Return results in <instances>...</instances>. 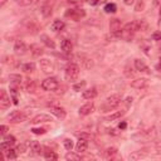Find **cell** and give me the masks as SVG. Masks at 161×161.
<instances>
[{"label":"cell","instance_id":"obj_6","mask_svg":"<svg viewBox=\"0 0 161 161\" xmlns=\"http://www.w3.org/2000/svg\"><path fill=\"white\" fill-rule=\"evenodd\" d=\"M9 106H10L9 94L7 93V91H5V89H1V92H0V108L7 110Z\"/></svg>","mask_w":161,"mask_h":161},{"label":"cell","instance_id":"obj_17","mask_svg":"<svg viewBox=\"0 0 161 161\" xmlns=\"http://www.w3.org/2000/svg\"><path fill=\"white\" fill-rule=\"evenodd\" d=\"M64 26H66V24H64V21L62 20H54L53 23L50 24V29L53 31H61L64 29Z\"/></svg>","mask_w":161,"mask_h":161},{"label":"cell","instance_id":"obj_21","mask_svg":"<svg viewBox=\"0 0 161 161\" xmlns=\"http://www.w3.org/2000/svg\"><path fill=\"white\" fill-rule=\"evenodd\" d=\"M123 115H125V111H117V112H115V113H112L110 116H106L103 120L105 121H115L117 119H120V117L123 116Z\"/></svg>","mask_w":161,"mask_h":161},{"label":"cell","instance_id":"obj_38","mask_svg":"<svg viewBox=\"0 0 161 161\" xmlns=\"http://www.w3.org/2000/svg\"><path fill=\"white\" fill-rule=\"evenodd\" d=\"M8 131V126H5V125H1L0 126V132H1V135H5Z\"/></svg>","mask_w":161,"mask_h":161},{"label":"cell","instance_id":"obj_1","mask_svg":"<svg viewBox=\"0 0 161 161\" xmlns=\"http://www.w3.org/2000/svg\"><path fill=\"white\" fill-rule=\"evenodd\" d=\"M121 103V96L120 94H112L110 97H107L105 102L100 106L101 112H110L112 110H115L116 107H119Z\"/></svg>","mask_w":161,"mask_h":161},{"label":"cell","instance_id":"obj_33","mask_svg":"<svg viewBox=\"0 0 161 161\" xmlns=\"http://www.w3.org/2000/svg\"><path fill=\"white\" fill-rule=\"evenodd\" d=\"M84 86H86V82H84V80H82V82H79V83L73 84V89H74V91H77V92H78V91L82 89V88L84 87Z\"/></svg>","mask_w":161,"mask_h":161},{"label":"cell","instance_id":"obj_28","mask_svg":"<svg viewBox=\"0 0 161 161\" xmlns=\"http://www.w3.org/2000/svg\"><path fill=\"white\" fill-rule=\"evenodd\" d=\"M10 146H12V145H10L8 141H3L1 142V145H0V149H1V151L3 152H7V151H9V150H10Z\"/></svg>","mask_w":161,"mask_h":161},{"label":"cell","instance_id":"obj_45","mask_svg":"<svg viewBox=\"0 0 161 161\" xmlns=\"http://www.w3.org/2000/svg\"><path fill=\"white\" fill-rule=\"evenodd\" d=\"M5 3H7V0H0V7H3Z\"/></svg>","mask_w":161,"mask_h":161},{"label":"cell","instance_id":"obj_12","mask_svg":"<svg viewBox=\"0 0 161 161\" xmlns=\"http://www.w3.org/2000/svg\"><path fill=\"white\" fill-rule=\"evenodd\" d=\"M87 149H88V141L86 140V138L79 137V140L77 141V145H76V151L78 154L86 152V151H87Z\"/></svg>","mask_w":161,"mask_h":161},{"label":"cell","instance_id":"obj_20","mask_svg":"<svg viewBox=\"0 0 161 161\" xmlns=\"http://www.w3.org/2000/svg\"><path fill=\"white\" fill-rule=\"evenodd\" d=\"M61 48H62V50L64 53H69L72 50V48H73V44H72V42L69 40V39H64L62 42V44H61Z\"/></svg>","mask_w":161,"mask_h":161},{"label":"cell","instance_id":"obj_26","mask_svg":"<svg viewBox=\"0 0 161 161\" xmlns=\"http://www.w3.org/2000/svg\"><path fill=\"white\" fill-rule=\"evenodd\" d=\"M17 157H18V152H17V150L10 149L9 151H7V159H8V160H15Z\"/></svg>","mask_w":161,"mask_h":161},{"label":"cell","instance_id":"obj_8","mask_svg":"<svg viewBox=\"0 0 161 161\" xmlns=\"http://www.w3.org/2000/svg\"><path fill=\"white\" fill-rule=\"evenodd\" d=\"M94 110V105H93V102H88V103H86L83 106H80L79 107V110H78V113L80 116H87L89 113H92Z\"/></svg>","mask_w":161,"mask_h":161},{"label":"cell","instance_id":"obj_7","mask_svg":"<svg viewBox=\"0 0 161 161\" xmlns=\"http://www.w3.org/2000/svg\"><path fill=\"white\" fill-rule=\"evenodd\" d=\"M66 15L67 17H71L73 20L78 21V20H80V18L86 17V12L83 9H76V10H69V12L66 13Z\"/></svg>","mask_w":161,"mask_h":161},{"label":"cell","instance_id":"obj_29","mask_svg":"<svg viewBox=\"0 0 161 161\" xmlns=\"http://www.w3.org/2000/svg\"><path fill=\"white\" fill-rule=\"evenodd\" d=\"M34 68H35V64L34 63H26L23 66V71L25 72H31V71H34Z\"/></svg>","mask_w":161,"mask_h":161},{"label":"cell","instance_id":"obj_30","mask_svg":"<svg viewBox=\"0 0 161 161\" xmlns=\"http://www.w3.org/2000/svg\"><path fill=\"white\" fill-rule=\"evenodd\" d=\"M44 157L47 160H57V155L53 151H45L44 152Z\"/></svg>","mask_w":161,"mask_h":161},{"label":"cell","instance_id":"obj_37","mask_svg":"<svg viewBox=\"0 0 161 161\" xmlns=\"http://www.w3.org/2000/svg\"><path fill=\"white\" fill-rule=\"evenodd\" d=\"M25 145H20V146H18V149H17V152L18 154H23V152H25Z\"/></svg>","mask_w":161,"mask_h":161},{"label":"cell","instance_id":"obj_36","mask_svg":"<svg viewBox=\"0 0 161 161\" xmlns=\"http://www.w3.org/2000/svg\"><path fill=\"white\" fill-rule=\"evenodd\" d=\"M117 150L115 147H111V149H107V151H106V155L107 156H113V155L116 154Z\"/></svg>","mask_w":161,"mask_h":161},{"label":"cell","instance_id":"obj_11","mask_svg":"<svg viewBox=\"0 0 161 161\" xmlns=\"http://www.w3.org/2000/svg\"><path fill=\"white\" fill-rule=\"evenodd\" d=\"M8 119L12 122H21V121H24L25 115L23 113V112H20V111H13L12 113L8 116Z\"/></svg>","mask_w":161,"mask_h":161},{"label":"cell","instance_id":"obj_3","mask_svg":"<svg viewBox=\"0 0 161 161\" xmlns=\"http://www.w3.org/2000/svg\"><path fill=\"white\" fill-rule=\"evenodd\" d=\"M58 87H59V83H58V80L56 78H47L42 82V88L44 91H56Z\"/></svg>","mask_w":161,"mask_h":161},{"label":"cell","instance_id":"obj_42","mask_svg":"<svg viewBox=\"0 0 161 161\" xmlns=\"http://www.w3.org/2000/svg\"><path fill=\"white\" fill-rule=\"evenodd\" d=\"M123 3H125L126 5H132L133 3H135V0H123Z\"/></svg>","mask_w":161,"mask_h":161},{"label":"cell","instance_id":"obj_5","mask_svg":"<svg viewBox=\"0 0 161 161\" xmlns=\"http://www.w3.org/2000/svg\"><path fill=\"white\" fill-rule=\"evenodd\" d=\"M39 66L44 73H53L54 72V64H53L49 59H40Z\"/></svg>","mask_w":161,"mask_h":161},{"label":"cell","instance_id":"obj_41","mask_svg":"<svg viewBox=\"0 0 161 161\" xmlns=\"http://www.w3.org/2000/svg\"><path fill=\"white\" fill-rule=\"evenodd\" d=\"M126 127H127V123H126V122H121L120 125H119L120 130H126Z\"/></svg>","mask_w":161,"mask_h":161},{"label":"cell","instance_id":"obj_31","mask_svg":"<svg viewBox=\"0 0 161 161\" xmlns=\"http://www.w3.org/2000/svg\"><path fill=\"white\" fill-rule=\"evenodd\" d=\"M15 1H17V4L20 5V7H28V5L31 4L33 0H15Z\"/></svg>","mask_w":161,"mask_h":161},{"label":"cell","instance_id":"obj_10","mask_svg":"<svg viewBox=\"0 0 161 161\" xmlns=\"http://www.w3.org/2000/svg\"><path fill=\"white\" fill-rule=\"evenodd\" d=\"M147 86H149L147 78H137V79L131 82V87L136 88V89H142L145 87H147Z\"/></svg>","mask_w":161,"mask_h":161},{"label":"cell","instance_id":"obj_16","mask_svg":"<svg viewBox=\"0 0 161 161\" xmlns=\"http://www.w3.org/2000/svg\"><path fill=\"white\" fill-rule=\"evenodd\" d=\"M135 67H136L137 71H140V72H146V73H150L147 64L145 63L143 61H141V59H135Z\"/></svg>","mask_w":161,"mask_h":161},{"label":"cell","instance_id":"obj_22","mask_svg":"<svg viewBox=\"0 0 161 161\" xmlns=\"http://www.w3.org/2000/svg\"><path fill=\"white\" fill-rule=\"evenodd\" d=\"M9 80L13 84H20L21 82V76L20 74H9Z\"/></svg>","mask_w":161,"mask_h":161},{"label":"cell","instance_id":"obj_19","mask_svg":"<svg viewBox=\"0 0 161 161\" xmlns=\"http://www.w3.org/2000/svg\"><path fill=\"white\" fill-rule=\"evenodd\" d=\"M30 52L34 57H39V56L43 54V48L39 44H31L30 45Z\"/></svg>","mask_w":161,"mask_h":161},{"label":"cell","instance_id":"obj_9","mask_svg":"<svg viewBox=\"0 0 161 161\" xmlns=\"http://www.w3.org/2000/svg\"><path fill=\"white\" fill-rule=\"evenodd\" d=\"M26 50H28V47H26V44L23 40H17V42H15L14 52L17 53V54L23 56V54H25V53H26Z\"/></svg>","mask_w":161,"mask_h":161},{"label":"cell","instance_id":"obj_32","mask_svg":"<svg viewBox=\"0 0 161 161\" xmlns=\"http://www.w3.org/2000/svg\"><path fill=\"white\" fill-rule=\"evenodd\" d=\"M80 157L78 156L77 154H72V152H69V154H67L66 155V160H76V161H78Z\"/></svg>","mask_w":161,"mask_h":161},{"label":"cell","instance_id":"obj_25","mask_svg":"<svg viewBox=\"0 0 161 161\" xmlns=\"http://www.w3.org/2000/svg\"><path fill=\"white\" fill-rule=\"evenodd\" d=\"M29 146H30V149H31V151H34V152H37V154H39V152L42 151L40 143L37 142V141H31V142L29 143Z\"/></svg>","mask_w":161,"mask_h":161},{"label":"cell","instance_id":"obj_34","mask_svg":"<svg viewBox=\"0 0 161 161\" xmlns=\"http://www.w3.org/2000/svg\"><path fill=\"white\" fill-rule=\"evenodd\" d=\"M31 132L35 135H43V133H45V130L44 128H31Z\"/></svg>","mask_w":161,"mask_h":161},{"label":"cell","instance_id":"obj_14","mask_svg":"<svg viewBox=\"0 0 161 161\" xmlns=\"http://www.w3.org/2000/svg\"><path fill=\"white\" fill-rule=\"evenodd\" d=\"M52 121H53L52 116L45 115V113H40V115H37L34 119L31 120V123L37 125V123H40V122H52Z\"/></svg>","mask_w":161,"mask_h":161},{"label":"cell","instance_id":"obj_39","mask_svg":"<svg viewBox=\"0 0 161 161\" xmlns=\"http://www.w3.org/2000/svg\"><path fill=\"white\" fill-rule=\"evenodd\" d=\"M152 39H155V40H161V33H154V34H152Z\"/></svg>","mask_w":161,"mask_h":161},{"label":"cell","instance_id":"obj_18","mask_svg":"<svg viewBox=\"0 0 161 161\" xmlns=\"http://www.w3.org/2000/svg\"><path fill=\"white\" fill-rule=\"evenodd\" d=\"M40 40L44 43V44L47 45V47H49V48H52V49H54L56 48V44H54V42H53L49 37H48L47 34H42L40 35Z\"/></svg>","mask_w":161,"mask_h":161},{"label":"cell","instance_id":"obj_15","mask_svg":"<svg viewBox=\"0 0 161 161\" xmlns=\"http://www.w3.org/2000/svg\"><path fill=\"white\" fill-rule=\"evenodd\" d=\"M82 97H83L84 100H93V98L97 97V91H96V88L86 89V91H83Z\"/></svg>","mask_w":161,"mask_h":161},{"label":"cell","instance_id":"obj_24","mask_svg":"<svg viewBox=\"0 0 161 161\" xmlns=\"http://www.w3.org/2000/svg\"><path fill=\"white\" fill-rule=\"evenodd\" d=\"M116 10H117L116 4H113V3H108V4H106V7H105V12H106V13H108V14H113V13H116Z\"/></svg>","mask_w":161,"mask_h":161},{"label":"cell","instance_id":"obj_27","mask_svg":"<svg viewBox=\"0 0 161 161\" xmlns=\"http://www.w3.org/2000/svg\"><path fill=\"white\" fill-rule=\"evenodd\" d=\"M63 145H64V149L68 150V151H71V150L73 149V141L71 140V138H66V140L63 141Z\"/></svg>","mask_w":161,"mask_h":161},{"label":"cell","instance_id":"obj_40","mask_svg":"<svg viewBox=\"0 0 161 161\" xmlns=\"http://www.w3.org/2000/svg\"><path fill=\"white\" fill-rule=\"evenodd\" d=\"M140 8H141V9L143 8V1L138 0V3H137V5H136V10H137V12H140Z\"/></svg>","mask_w":161,"mask_h":161},{"label":"cell","instance_id":"obj_43","mask_svg":"<svg viewBox=\"0 0 161 161\" xmlns=\"http://www.w3.org/2000/svg\"><path fill=\"white\" fill-rule=\"evenodd\" d=\"M88 3L91 4V5H96L98 3V0H88Z\"/></svg>","mask_w":161,"mask_h":161},{"label":"cell","instance_id":"obj_46","mask_svg":"<svg viewBox=\"0 0 161 161\" xmlns=\"http://www.w3.org/2000/svg\"><path fill=\"white\" fill-rule=\"evenodd\" d=\"M13 101H14V105H18V100H17V97H13Z\"/></svg>","mask_w":161,"mask_h":161},{"label":"cell","instance_id":"obj_23","mask_svg":"<svg viewBox=\"0 0 161 161\" xmlns=\"http://www.w3.org/2000/svg\"><path fill=\"white\" fill-rule=\"evenodd\" d=\"M145 156H146V154H142L141 151H135L131 155H128V160H140V159H142Z\"/></svg>","mask_w":161,"mask_h":161},{"label":"cell","instance_id":"obj_35","mask_svg":"<svg viewBox=\"0 0 161 161\" xmlns=\"http://www.w3.org/2000/svg\"><path fill=\"white\" fill-rule=\"evenodd\" d=\"M5 141H8L10 145H14V143H15V141H17V140H15V137H14L13 135H9V136L5 137Z\"/></svg>","mask_w":161,"mask_h":161},{"label":"cell","instance_id":"obj_44","mask_svg":"<svg viewBox=\"0 0 161 161\" xmlns=\"http://www.w3.org/2000/svg\"><path fill=\"white\" fill-rule=\"evenodd\" d=\"M157 69H160V71H161V57H160V59H159V64H157Z\"/></svg>","mask_w":161,"mask_h":161},{"label":"cell","instance_id":"obj_2","mask_svg":"<svg viewBox=\"0 0 161 161\" xmlns=\"http://www.w3.org/2000/svg\"><path fill=\"white\" fill-rule=\"evenodd\" d=\"M79 76V67L76 63H71L68 64L66 68V79L69 82H74Z\"/></svg>","mask_w":161,"mask_h":161},{"label":"cell","instance_id":"obj_4","mask_svg":"<svg viewBox=\"0 0 161 161\" xmlns=\"http://www.w3.org/2000/svg\"><path fill=\"white\" fill-rule=\"evenodd\" d=\"M110 30L112 34L115 35H121L122 34V29H121V20L120 19H111L110 21Z\"/></svg>","mask_w":161,"mask_h":161},{"label":"cell","instance_id":"obj_13","mask_svg":"<svg viewBox=\"0 0 161 161\" xmlns=\"http://www.w3.org/2000/svg\"><path fill=\"white\" fill-rule=\"evenodd\" d=\"M50 113H53L56 117H58V119H66V110L62 108V107H58V106H52L50 107Z\"/></svg>","mask_w":161,"mask_h":161}]
</instances>
